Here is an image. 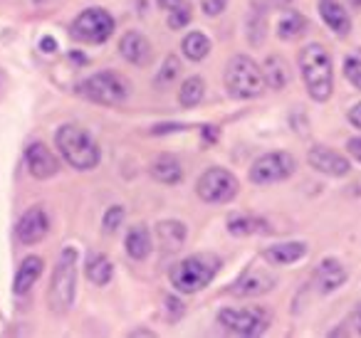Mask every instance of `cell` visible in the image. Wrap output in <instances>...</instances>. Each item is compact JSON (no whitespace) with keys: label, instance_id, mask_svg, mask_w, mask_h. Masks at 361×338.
I'll use <instances>...</instances> for the list:
<instances>
[{"label":"cell","instance_id":"15","mask_svg":"<svg viewBox=\"0 0 361 338\" xmlns=\"http://www.w3.org/2000/svg\"><path fill=\"white\" fill-rule=\"evenodd\" d=\"M25 163H27V170L30 175H35L37 180H47L60 170V163L57 158L52 156V151L47 149L45 144H32L27 146L25 151Z\"/></svg>","mask_w":361,"mask_h":338},{"label":"cell","instance_id":"3","mask_svg":"<svg viewBox=\"0 0 361 338\" xmlns=\"http://www.w3.org/2000/svg\"><path fill=\"white\" fill-rule=\"evenodd\" d=\"M77 267H80V254L75 247H65L62 254L57 257L55 272L50 279V294H47V303L50 311L62 316L72 308L77 294Z\"/></svg>","mask_w":361,"mask_h":338},{"label":"cell","instance_id":"31","mask_svg":"<svg viewBox=\"0 0 361 338\" xmlns=\"http://www.w3.org/2000/svg\"><path fill=\"white\" fill-rule=\"evenodd\" d=\"M126 218V210L121 208V205H111L109 210L104 213V218H102V227H104V232H116V230L121 227V223H124Z\"/></svg>","mask_w":361,"mask_h":338},{"label":"cell","instance_id":"17","mask_svg":"<svg viewBox=\"0 0 361 338\" xmlns=\"http://www.w3.org/2000/svg\"><path fill=\"white\" fill-rule=\"evenodd\" d=\"M319 15L336 37H346L351 32V18L339 0H319Z\"/></svg>","mask_w":361,"mask_h":338},{"label":"cell","instance_id":"23","mask_svg":"<svg viewBox=\"0 0 361 338\" xmlns=\"http://www.w3.org/2000/svg\"><path fill=\"white\" fill-rule=\"evenodd\" d=\"M85 274L94 287H106V284L111 282V274H114V264H111V259L106 257V254L94 252L87 259Z\"/></svg>","mask_w":361,"mask_h":338},{"label":"cell","instance_id":"4","mask_svg":"<svg viewBox=\"0 0 361 338\" xmlns=\"http://www.w3.org/2000/svg\"><path fill=\"white\" fill-rule=\"evenodd\" d=\"M55 146L62 154V158L72 165L75 170H94L99 165V149H97L94 139L87 134L82 126L65 124L57 129Z\"/></svg>","mask_w":361,"mask_h":338},{"label":"cell","instance_id":"26","mask_svg":"<svg viewBox=\"0 0 361 338\" xmlns=\"http://www.w3.org/2000/svg\"><path fill=\"white\" fill-rule=\"evenodd\" d=\"M262 75H265V84L270 87V89H285L287 82H290V70H287V62L282 60V57L272 55L265 60V65H262Z\"/></svg>","mask_w":361,"mask_h":338},{"label":"cell","instance_id":"1","mask_svg":"<svg viewBox=\"0 0 361 338\" xmlns=\"http://www.w3.org/2000/svg\"><path fill=\"white\" fill-rule=\"evenodd\" d=\"M223 262L218 254L213 252H196L183 257L178 264H173L169 272L171 287L180 294H196L201 289H206L208 284L216 279V274L221 272Z\"/></svg>","mask_w":361,"mask_h":338},{"label":"cell","instance_id":"12","mask_svg":"<svg viewBox=\"0 0 361 338\" xmlns=\"http://www.w3.org/2000/svg\"><path fill=\"white\" fill-rule=\"evenodd\" d=\"M344 282H346L344 264H341L336 257H326L317 264L310 287L314 289L317 294H331V292H336V289L344 287Z\"/></svg>","mask_w":361,"mask_h":338},{"label":"cell","instance_id":"16","mask_svg":"<svg viewBox=\"0 0 361 338\" xmlns=\"http://www.w3.org/2000/svg\"><path fill=\"white\" fill-rule=\"evenodd\" d=\"M119 52H121V57H124L126 62H131V65H136V67L151 65V57H154L151 42L136 30H129L124 37H121Z\"/></svg>","mask_w":361,"mask_h":338},{"label":"cell","instance_id":"5","mask_svg":"<svg viewBox=\"0 0 361 338\" xmlns=\"http://www.w3.org/2000/svg\"><path fill=\"white\" fill-rule=\"evenodd\" d=\"M226 87L238 99H255L265 92V75L247 55H235L226 67Z\"/></svg>","mask_w":361,"mask_h":338},{"label":"cell","instance_id":"36","mask_svg":"<svg viewBox=\"0 0 361 338\" xmlns=\"http://www.w3.org/2000/svg\"><path fill=\"white\" fill-rule=\"evenodd\" d=\"M346 151H349V154L361 163V136H359V139H349V144H346Z\"/></svg>","mask_w":361,"mask_h":338},{"label":"cell","instance_id":"24","mask_svg":"<svg viewBox=\"0 0 361 338\" xmlns=\"http://www.w3.org/2000/svg\"><path fill=\"white\" fill-rule=\"evenodd\" d=\"M126 254L136 262L146 259L151 254V232L146 230V225H134V227L126 232Z\"/></svg>","mask_w":361,"mask_h":338},{"label":"cell","instance_id":"39","mask_svg":"<svg viewBox=\"0 0 361 338\" xmlns=\"http://www.w3.org/2000/svg\"><path fill=\"white\" fill-rule=\"evenodd\" d=\"M131 336H154V333H151V331H134Z\"/></svg>","mask_w":361,"mask_h":338},{"label":"cell","instance_id":"25","mask_svg":"<svg viewBox=\"0 0 361 338\" xmlns=\"http://www.w3.org/2000/svg\"><path fill=\"white\" fill-rule=\"evenodd\" d=\"M275 32L280 40H297L307 32V18L297 11H285L277 20Z\"/></svg>","mask_w":361,"mask_h":338},{"label":"cell","instance_id":"18","mask_svg":"<svg viewBox=\"0 0 361 338\" xmlns=\"http://www.w3.org/2000/svg\"><path fill=\"white\" fill-rule=\"evenodd\" d=\"M307 254V244L305 242H282V244H272L262 252V259L272 267H285V264H295L300 262Z\"/></svg>","mask_w":361,"mask_h":338},{"label":"cell","instance_id":"30","mask_svg":"<svg viewBox=\"0 0 361 338\" xmlns=\"http://www.w3.org/2000/svg\"><path fill=\"white\" fill-rule=\"evenodd\" d=\"M344 77L361 92V52H354L344 60Z\"/></svg>","mask_w":361,"mask_h":338},{"label":"cell","instance_id":"6","mask_svg":"<svg viewBox=\"0 0 361 338\" xmlns=\"http://www.w3.org/2000/svg\"><path fill=\"white\" fill-rule=\"evenodd\" d=\"M82 94L87 99L97 101V104H104V106H119L129 99L131 94V84L126 77L116 75V72L106 70V72H97L92 75L90 80L82 82Z\"/></svg>","mask_w":361,"mask_h":338},{"label":"cell","instance_id":"21","mask_svg":"<svg viewBox=\"0 0 361 338\" xmlns=\"http://www.w3.org/2000/svg\"><path fill=\"white\" fill-rule=\"evenodd\" d=\"M151 175L164 185H178L180 180H183V165H180V161L176 158V156L164 154V156H159V158H154V163H151Z\"/></svg>","mask_w":361,"mask_h":338},{"label":"cell","instance_id":"10","mask_svg":"<svg viewBox=\"0 0 361 338\" xmlns=\"http://www.w3.org/2000/svg\"><path fill=\"white\" fill-rule=\"evenodd\" d=\"M297 168V161L287 151H272L265 154L250 165V180L255 185H272L287 180Z\"/></svg>","mask_w":361,"mask_h":338},{"label":"cell","instance_id":"38","mask_svg":"<svg viewBox=\"0 0 361 338\" xmlns=\"http://www.w3.org/2000/svg\"><path fill=\"white\" fill-rule=\"evenodd\" d=\"M159 3V8H164V11H173V8H178L180 3H186V0H156Z\"/></svg>","mask_w":361,"mask_h":338},{"label":"cell","instance_id":"9","mask_svg":"<svg viewBox=\"0 0 361 338\" xmlns=\"http://www.w3.org/2000/svg\"><path fill=\"white\" fill-rule=\"evenodd\" d=\"M218 321L235 336L252 338L265 333V328L270 326V313L265 308H223L218 313Z\"/></svg>","mask_w":361,"mask_h":338},{"label":"cell","instance_id":"40","mask_svg":"<svg viewBox=\"0 0 361 338\" xmlns=\"http://www.w3.org/2000/svg\"><path fill=\"white\" fill-rule=\"evenodd\" d=\"M35 6H45V3H52V0H32Z\"/></svg>","mask_w":361,"mask_h":338},{"label":"cell","instance_id":"20","mask_svg":"<svg viewBox=\"0 0 361 338\" xmlns=\"http://www.w3.org/2000/svg\"><path fill=\"white\" fill-rule=\"evenodd\" d=\"M228 232L235 237H250V234H270L272 227L267 220L257 215H231L228 218Z\"/></svg>","mask_w":361,"mask_h":338},{"label":"cell","instance_id":"34","mask_svg":"<svg viewBox=\"0 0 361 338\" xmlns=\"http://www.w3.org/2000/svg\"><path fill=\"white\" fill-rule=\"evenodd\" d=\"M226 6H228V0H201V8L208 18L221 15V13L226 11Z\"/></svg>","mask_w":361,"mask_h":338},{"label":"cell","instance_id":"13","mask_svg":"<svg viewBox=\"0 0 361 338\" xmlns=\"http://www.w3.org/2000/svg\"><path fill=\"white\" fill-rule=\"evenodd\" d=\"M16 232L23 244H37L40 239H45L47 232H50V218H47L45 208L35 205V208L27 210V213L18 220Z\"/></svg>","mask_w":361,"mask_h":338},{"label":"cell","instance_id":"11","mask_svg":"<svg viewBox=\"0 0 361 338\" xmlns=\"http://www.w3.org/2000/svg\"><path fill=\"white\" fill-rule=\"evenodd\" d=\"M275 282H277L275 274H270L265 267H247L231 287V294L233 296H243V299L262 296V294L275 289Z\"/></svg>","mask_w":361,"mask_h":338},{"label":"cell","instance_id":"37","mask_svg":"<svg viewBox=\"0 0 361 338\" xmlns=\"http://www.w3.org/2000/svg\"><path fill=\"white\" fill-rule=\"evenodd\" d=\"M40 47H42V52H47V55H50V52H55V50H57V42L52 40V37H42V40H40Z\"/></svg>","mask_w":361,"mask_h":338},{"label":"cell","instance_id":"32","mask_svg":"<svg viewBox=\"0 0 361 338\" xmlns=\"http://www.w3.org/2000/svg\"><path fill=\"white\" fill-rule=\"evenodd\" d=\"M169 27L171 30H183V27L191 23L193 13H191V6H186V3H180L178 8H173V11H169Z\"/></svg>","mask_w":361,"mask_h":338},{"label":"cell","instance_id":"2","mask_svg":"<svg viewBox=\"0 0 361 338\" xmlns=\"http://www.w3.org/2000/svg\"><path fill=\"white\" fill-rule=\"evenodd\" d=\"M300 72L310 96L314 101H326L334 92V65L324 45H312L300 50Z\"/></svg>","mask_w":361,"mask_h":338},{"label":"cell","instance_id":"28","mask_svg":"<svg viewBox=\"0 0 361 338\" xmlns=\"http://www.w3.org/2000/svg\"><path fill=\"white\" fill-rule=\"evenodd\" d=\"M208 52H211V40H208L203 32H188V35L183 37V55H186L188 60L201 62L208 57Z\"/></svg>","mask_w":361,"mask_h":338},{"label":"cell","instance_id":"14","mask_svg":"<svg viewBox=\"0 0 361 338\" xmlns=\"http://www.w3.org/2000/svg\"><path fill=\"white\" fill-rule=\"evenodd\" d=\"M307 161H310V165L314 170L331 175V178H344V175H349V170H351L349 161H346L341 154H336V151L326 149V146H314V149H310Z\"/></svg>","mask_w":361,"mask_h":338},{"label":"cell","instance_id":"7","mask_svg":"<svg viewBox=\"0 0 361 338\" xmlns=\"http://www.w3.org/2000/svg\"><path fill=\"white\" fill-rule=\"evenodd\" d=\"M114 32V18L104 8H87L72 20L70 35L82 45H102Z\"/></svg>","mask_w":361,"mask_h":338},{"label":"cell","instance_id":"22","mask_svg":"<svg viewBox=\"0 0 361 338\" xmlns=\"http://www.w3.org/2000/svg\"><path fill=\"white\" fill-rule=\"evenodd\" d=\"M156 237H159L161 247H164L166 252H176L180 244L186 242L188 230H186V225L178 223V220H161V223L156 225Z\"/></svg>","mask_w":361,"mask_h":338},{"label":"cell","instance_id":"19","mask_svg":"<svg viewBox=\"0 0 361 338\" xmlns=\"http://www.w3.org/2000/svg\"><path fill=\"white\" fill-rule=\"evenodd\" d=\"M42 267H45V262H42V257H37V254H30V257L23 259L20 267H18V272H16L13 292H16V294H27V292H30L32 284L40 279Z\"/></svg>","mask_w":361,"mask_h":338},{"label":"cell","instance_id":"27","mask_svg":"<svg viewBox=\"0 0 361 338\" xmlns=\"http://www.w3.org/2000/svg\"><path fill=\"white\" fill-rule=\"evenodd\" d=\"M203 94H206V82H203L201 77H188V80L180 84L178 101H180V106L191 109V106L201 104Z\"/></svg>","mask_w":361,"mask_h":338},{"label":"cell","instance_id":"33","mask_svg":"<svg viewBox=\"0 0 361 338\" xmlns=\"http://www.w3.org/2000/svg\"><path fill=\"white\" fill-rule=\"evenodd\" d=\"M331 336H361V303L349 313V318L344 321V328L331 331Z\"/></svg>","mask_w":361,"mask_h":338},{"label":"cell","instance_id":"35","mask_svg":"<svg viewBox=\"0 0 361 338\" xmlns=\"http://www.w3.org/2000/svg\"><path fill=\"white\" fill-rule=\"evenodd\" d=\"M346 119H349V124H351V126H356V129L361 131V101H359V104L351 106L349 114H346Z\"/></svg>","mask_w":361,"mask_h":338},{"label":"cell","instance_id":"8","mask_svg":"<svg viewBox=\"0 0 361 338\" xmlns=\"http://www.w3.org/2000/svg\"><path fill=\"white\" fill-rule=\"evenodd\" d=\"M238 190H240V183H238L235 175L226 168H208L196 183L198 198L211 205L231 203L238 195Z\"/></svg>","mask_w":361,"mask_h":338},{"label":"cell","instance_id":"29","mask_svg":"<svg viewBox=\"0 0 361 338\" xmlns=\"http://www.w3.org/2000/svg\"><path fill=\"white\" fill-rule=\"evenodd\" d=\"M178 72H180V60L178 57H166V62H164V67H161V72L159 75H156V82L154 84L156 87H169L171 82L176 80V77H178Z\"/></svg>","mask_w":361,"mask_h":338}]
</instances>
